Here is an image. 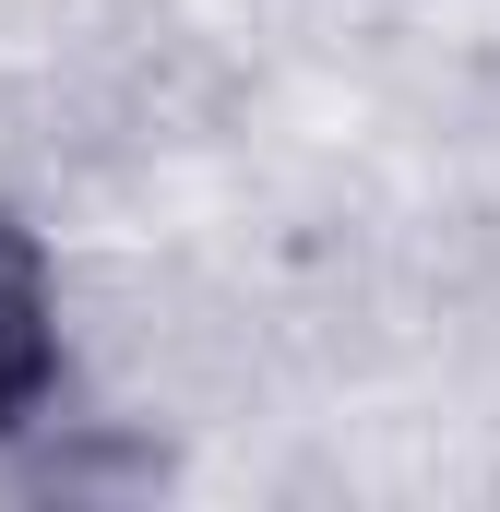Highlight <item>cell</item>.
Returning <instances> with one entry per match:
<instances>
[{
  "mask_svg": "<svg viewBox=\"0 0 500 512\" xmlns=\"http://www.w3.org/2000/svg\"><path fill=\"white\" fill-rule=\"evenodd\" d=\"M60 370H72L60 358V274L24 215H0V441L60 405Z\"/></svg>",
  "mask_w": 500,
  "mask_h": 512,
  "instance_id": "obj_1",
  "label": "cell"
}]
</instances>
